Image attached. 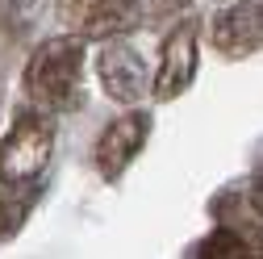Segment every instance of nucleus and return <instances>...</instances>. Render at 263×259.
<instances>
[{
    "instance_id": "1",
    "label": "nucleus",
    "mask_w": 263,
    "mask_h": 259,
    "mask_svg": "<svg viewBox=\"0 0 263 259\" xmlns=\"http://www.w3.org/2000/svg\"><path fill=\"white\" fill-rule=\"evenodd\" d=\"M80 71H84V38L59 34L46 38L25 63V96L46 113H67L80 105Z\"/></svg>"
},
{
    "instance_id": "2",
    "label": "nucleus",
    "mask_w": 263,
    "mask_h": 259,
    "mask_svg": "<svg viewBox=\"0 0 263 259\" xmlns=\"http://www.w3.org/2000/svg\"><path fill=\"white\" fill-rule=\"evenodd\" d=\"M54 155V113L38 105H21L13 113L9 134L0 138V184L38 180Z\"/></svg>"
},
{
    "instance_id": "3",
    "label": "nucleus",
    "mask_w": 263,
    "mask_h": 259,
    "mask_svg": "<svg viewBox=\"0 0 263 259\" xmlns=\"http://www.w3.org/2000/svg\"><path fill=\"white\" fill-rule=\"evenodd\" d=\"M196 63H201V21L184 17L159 50V67L151 71V101L172 105L176 96L188 92V84L196 80Z\"/></svg>"
},
{
    "instance_id": "4",
    "label": "nucleus",
    "mask_w": 263,
    "mask_h": 259,
    "mask_svg": "<svg viewBox=\"0 0 263 259\" xmlns=\"http://www.w3.org/2000/svg\"><path fill=\"white\" fill-rule=\"evenodd\" d=\"M96 80H101V92L113 105H138L142 96H151V67L146 59L121 42V38H105L101 54H96Z\"/></svg>"
},
{
    "instance_id": "5",
    "label": "nucleus",
    "mask_w": 263,
    "mask_h": 259,
    "mask_svg": "<svg viewBox=\"0 0 263 259\" xmlns=\"http://www.w3.org/2000/svg\"><path fill=\"white\" fill-rule=\"evenodd\" d=\"M146 138H151V113L146 109L138 113L134 105H129V113L125 117H113L101 130V138H96V146H92L96 172H101L105 180H121L129 172V163L142 155Z\"/></svg>"
},
{
    "instance_id": "6",
    "label": "nucleus",
    "mask_w": 263,
    "mask_h": 259,
    "mask_svg": "<svg viewBox=\"0 0 263 259\" xmlns=\"http://www.w3.org/2000/svg\"><path fill=\"white\" fill-rule=\"evenodd\" d=\"M59 17L80 38H121L142 17V0H59Z\"/></svg>"
},
{
    "instance_id": "7",
    "label": "nucleus",
    "mask_w": 263,
    "mask_h": 259,
    "mask_svg": "<svg viewBox=\"0 0 263 259\" xmlns=\"http://www.w3.org/2000/svg\"><path fill=\"white\" fill-rule=\"evenodd\" d=\"M209 38L226 59H251L263 42V9L259 0H230L209 21Z\"/></svg>"
},
{
    "instance_id": "8",
    "label": "nucleus",
    "mask_w": 263,
    "mask_h": 259,
    "mask_svg": "<svg viewBox=\"0 0 263 259\" xmlns=\"http://www.w3.org/2000/svg\"><path fill=\"white\" fill-rule=\"evenodd\" d=\"M213 213H217L221 226L242 234L251 255L263 251V192H259V184H247V188H234V192H226V197H217Z\"/></svg>"
},
{
    "instance_id": "9",
    "label": "nucleus",
    "mask_w": 263,
    "mask_h": 259,
    "mask_svg": "<svg viewBox=\"0 0 263 259\" xmlns=\"http://www.w3.org/2000/svg\"><path fill=\"white\" fill-rule=\"evenodd\" d=\"M38 201V184H0V243H9Z\"/></svg>"
},
{
    "instance_id": "10",
    "label": "nucleus",
    "mask_w": 263,
    "mask_h": 259,
    "mask_svg": "<svg viewBox=\"0 0 263 259\" xmlns=\"http://www.w3.org/2000/svg\"><path fill=\"white\" fill-rule=\"evenodd\" d=\"M242 251L251 255V247L242 243V234L217 221V230H213V234H205L201 243H196V251H192V255H205V259H230V255H242Z\"/></svg>"
},
{
    "instance_id": "11",
    "label": "nucleus",
    "mask_w": 263,
    "mask_h": 259,
    "mask_svg": "<svg viewBox=\"0 0 263 259\" xmlns=\"http://www.w3.org/2000/svg\"><path fill=\"white\" fill-rule=\"evenodd\" d=\"M29 5L34 0H0V25H17V21H25V13H29Z\"/></svg>"
},
{
    "instance_id": "12",
    "label": "nucleus",
    "mask_w": 263,
    "mask_h": 259,
    "mask_svg": "<svg viewBox=\"0 0 263 259\" xmlns=\"http://www.w3.org/2000/svg\"><path fill=\"white\" fill-rule=\"evenodd\" d=\"M188 5H192V0H155V5H151V17H155V21H163V17H184Z\"/></svg>"
},
{
    "instance_id": "13",
    "label": "nucleus",
    "mask_w": 263,
    "mask_h": 259,
    "mask_svg": "<svg viewBox=\"0 0 263 259\" xmlns=\"http://www.w3.org/2000/svg\"><path fill=\"white\" fill-rule=\"evenodd\" d=\"M217 5H230V0H217Z\"/></svg>"
}]
</instances>
